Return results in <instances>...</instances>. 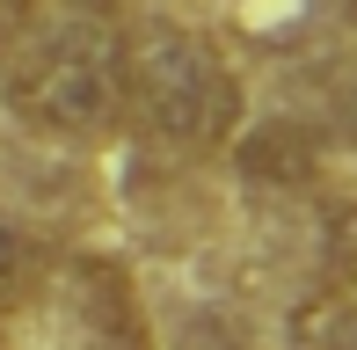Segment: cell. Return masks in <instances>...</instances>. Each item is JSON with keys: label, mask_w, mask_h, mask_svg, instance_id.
I'll return each mask as SVG.
<instances>
[{"label": "cell", "mask_w": 357, "mask_h": 350, "mask_svg": "<svg viewBox=\"0 0 357 350\" xmlns=\"http://www.w3.org/2000/svg\"><path fill=\"white\" fill-rule=\"evenodd\" d=\"M234 161L248 183H306V175L321 168V139H314V124H299V117H263L248 132L241 124L234 132Z\"/></svg>", "instance_id": "4"}, {"label": "cell", "mask_w": 357, "mask_h": 350, "mask_svg": "<svg viewBox=\"0 0 357 350\" xmlns=\"http://www.w3.org/2000/svg\"><path fill=\"white\" fill-rule=\"evenodd\" d=\"M29 22H37V0H0V66H8V52L29 37Z\"/></svg>", "instance_id": "7"}, {"label": "cell", "mask_w": 357, "mask_h": 350, "mask_svg": "<svg viewBox=\"0 0 357 350\" xmlns=\"http://www.w3.org/2000/svg\"><path fill=\"white\" fill-rule=\"evenodd\" d=\"M52 277V241L22 219H0V314H22Z\"/></svg>", "instance_id": "5"}, {"label": "cell", "mask_w": 357, "mask_h": 350, "mask_svg": "<svg viewBox=\"0 0 357 350\" xmlns=\"http://www.w3.org/2000/svg\"><path fill=\"white\" fill-rule=\"evenodd\" d=\"M343 109H350V124H357V88H350V102H343Z\"/></svg>", "instance_id": "9"}, {"label": "cell", "mask_w": 357, "mask_h": 350, "mask_svg": "<svg viewBox=\"0 0 357 350\" xmlns=\"http://www.w3.org/2000/svg\"><path fill=\"white\" fill-rule=\"evenodd\" d=\"M73 307L95 350H153V321L117 256H73Z\"/></svg>", "instance_id": "3"}, {"label": "cell", "mask_w": 357, "mask_h": 350, "mask_svg": "<svg viewBox=\"0 0 357 350\" xmlns=\"http://www.w3.org/2000/svg\"><path fill=\"white\" fill-rule=\"evenodd\" d=\"M8 109L59 146H102L124 132V37L95 15L37 29L8 52Z\"/></svg>", "instance_id": "2"}, {"label": "cell", "mask_w": 357, "mask_h": 350, "mask_svg": "<svg viewBox=\"0 0 357 350\" xmlns=\"http://www.w3.org/2000/svg\"><path fill=\"white\" fill-rule=\"evenodd\" d=\"M343 22H350V29H357V0H343Z\"/></svg>", "instance_id": "8"}, {"label": "cell", "mask_w": 357, "mask_h": 350, "mask_svg": "<svg viewBox=\"0 0 357 350\" xmlns=\"http://www.w3.org/2000/svg\"><path fill=\"white\" fill-rule=\"evenodd\" d=\"M124 117L168 153L204 161L248 124V88L212 37L183 22H139L124 29Z\"/></svg>", "instance_id": "1"}, {"label": "cell", "mask_w": 357, "mask_h": 350, "mask_svg": "<svg viewBox=\"0 0 357 350\" xmlns=\"http://www.w3.org/2000/svg\"><path fill=\"white\" fill-rule=\"evenodd\" d=\"M306 350H357V292H328L314 307V336Z\"/></svg>", "instance_id": "6"}]
</instances>
